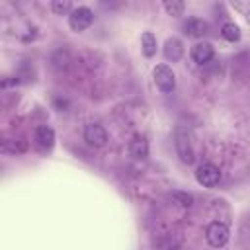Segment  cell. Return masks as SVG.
Segmentation results:
<instances>
[{"label": "cell", "mask_w": 250, "mask_h": 250, "mask_svg": "<svg viewBox=\"0 0 250 250\" xmlns=\"http://www.w3.org/2000/svg\"><path fill=\"white\" fill-rule=\"evenodd\" d=\"M215 55V49L211 43H195L191 47V59L197 62V64H207Z\"/></svg>", "instance_id": "8"}, {"label": "cell", "mask_w": 250, "mask_h": 250, "mask_svg": "<svg viewBox=\"0 0 250 250\" xmlns=\"http://www.w3.org/2000/svg\"><path fill=\"white\" fill-rule=\"evenodd\" d=\"M92 21H94V14L86 6L74 8L70 12V16H68V25H70L72 31H84V29H88L92 25Z\"/></svg>", "instance_id": "4"}, {"label": "cell", "mask_w": 250, "mask_h": 250, "mask_svg": "<svg viewBox=\"0 0 250 250\" xmlns=\"http://www.w3.org/2000/svg\"><path fill=\"white\" fill-rule=\"evenodd\" d=\"M244 18H246V21L250 23V8H248V10H244Z\"/></svg>", "instance_id": "18"}, {"label": "cell", "mask_w": 250, "mask_h": 250, "mask_svg": "<svg viewBox=\"0 0 250 250\" xmlns=\"http://www.w3.org/2000/svg\"><path fill=\"white\" fill-rule=\"evenodd\" d=\"M51 10H53L57 16H66V14L70 16V12H72L74 8H72V4H70L68 0H64V2H62V0H53V2H51Z\"/></svg>", "instance_id": "14"}, {"label": "cell", "mask_w": 250, "mask_h": 250, "mask_svg": "<svg viewBox=\"0 0 250 250\" xmlns=\"http://www.w3.org/2000/svg\"><path fill=\"white\" fill-rule=\"evenodd\" d=\"M152 78H154L156 88L164 94H170L176 88V74L168 64H156L152 70Z\"/></svg>", "instance_id": "2"}, {"label": "cell", "mask_w": 250, "mask_h": 250, "mask_svg": "<svg viewBox=\"0 0 250 250\" xmlns=\"http://www.w3.org/2000/svg\"><path fill=\"white\" fill-rule=\"evenodd\" d=\"M35 143L41 150H51L55 145V131L49 125H39L35 129Z\"/></svg>", "instance_id": "7"}, {"label": "cell", "mask_w": 250, "mask_h": 250, "mask_svg": "<svg viewBox=\"0 0 250 250\" xmlns=\"http://www.w3.org/2000/svg\"><path fill=\"white\" fill-rule=\"evenodd\" d=\"M229 236H230V232H229V227L225 223L213 221L205 229V238H207L209 246H213V248H223L229 242Z\"/></svg>", "instance_id": "3"}, {"label": "cell", "mask_w": 250, "mask_h": 250, "mask_svg": "<svg viewBox=\"0 0 250 250\" xmlns=\"http://www.w3.org/2000/svg\"><path fill=\"white\" fill-rule=\"evenodd\" d=\"M172 199H174L178 205H182V207H189L191 201H193L189 193H182V191H174V193H172Z\"/></svg>", "instance_id": "17"}, {"label": "cell", "mask_w": 250, "mask_h": 250, "mask_svg": "<svg viewBox=\"0 0 250 250\" xmlns=\"http://www.w3.org/2000/svg\"><path fill=\"white\" fill-rule=\"evenodd\" d=\"M162 6H164V10H166V14H168V16H174V18H176V16H182V14H184V8H186L184 2H180V0H166Z\"/></svg>", "instance_id": "15"}, {"label": "cell", "mask_w": 250, "mask_h": 250, "mask_svg": "<svg viewBox=\"0 0 250 250\" xmlns=\"http://www.w3.org/2000/svg\"><path fill=\"white\" fill-rule=\"evenodd\" d=\"M2 150L4 152H23L25 150V143L23 141H18L16 143V139L14 141H4L2 143Z\"/></svg>", "instance_id": "16"}, {"label": "cell", "mask_w": 250, "mask_h": 250, "mask_svg": "<svg viewBox=\"0 0 250 250\" xmlns=\"http://www.w3.org/2000/svg\"><path fill=\"white\" fill-rule=\"evenodd\" d=\"M184 33L188 37H203L207 33V23L199 18H189L184 21Z\"/></svg>", "instance_id": "11"}, {"label": "cell", "mask_w": 250, "mask_h": 250, "mask_svg": "<svg viewBox=\"0 0 250 250\" xmlns=\"http://www.w3.org/2000/svg\"><path fill=\"white\" fill-rule=\"evenodd\" d=\"M141 49H143V55L148 57V59L156 53V37L150 31H145L141 35Z\"/></svg>", "instance_id": "12"}, {"label": "cell", "mask_w": 250, "mask_h": 250, "mask_svg": "<svg viewBox=\"0 0 250 250\" xmlns=\"http://www.w3.org/2000/svg\"><path fill=\"white\" fill-rule=\"evenodd\" d=\"M162 53H164L166 61L176 62V61H180L182 55H184V45H182L180 39L170 37V39H166V43H164V47H162Z\"/></svg>", "instance_id": "9"}, {"label": "cell", "mask_w": 250, "mask_h": 250, "mask_svg": "<svg viewBox=\"0 0 250 250\" xmlns=\"http://www.w3.org/2000/svg\"><path fill=\"white\" fill-rule=\"evenodd\" d=\"M84 141L94 148H102L107 143V131L100 123H88L84 127Z\"/></svg>", "instance_id": "6"}, {"label": "cell", "mask_w": 250, "mask_h": 250, "mask_svg": "<svg viewBox=\"0 0 250 250\" xmlns=\"http://www.w3.org/2000/svg\"><path fill=\"white\" fill-rule=\"evenodd\" d=\"M195 180H197V184H201L203 188H215V186L219 184V180H221V172H219V168H217L215 164L203 162V164H199L197 170H195Z\"/></svg>", "instance_id": "5"}, {"label": "cell", "mask_w": 250, "mask_h": 250, "mask_svg": "<svg viewBox=\"0 0 250 250\" xmlns=\"http://www.w3.org/2000/svg\"><path fill=\"white\" fill-rule=\"evenodd\" d=\"M129 154L137 160H143L148 156V141L141 135H135L131 141H129Z\"/></svg>", "instance_id": "10"}, {"label": "cell", "mask_w": 250, "mask_h": 250, "mask_svg": "<svg viewBox=\"0 0 250 250\" xmlns=\"http://www.w3.org/2000/svg\"><path fill=\"white\" fill-rule=\"evenodd\" d=\"M221 35H223L227 41L234 43V41H238V39H240V27H238L236 23L229 21V23H225V25H223V29H221Z\"/></svg>", "instance_id": "13"}, {"label": "cell", "mask_w": 250, "mask_h": 250, "mask_svg": "<svg viewBox=\"0 0 250 250\" xmlns=\"http://www.w3.org/2000/svg\"><path fill=\"white\" fill-rule=\"evenodd\" d=\"M174 145H176V152L180 156L182 162L191 164L195 160V148H193V137L189 127L186 125H178L176 127V135H174Z\"/></svg>", "instance_id": "1"}]
</instances>
